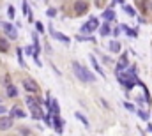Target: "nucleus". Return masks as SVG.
<instances>
[{"mask_svg": "<svg viewBox=\"0 0 152 136\" xmlns=\"http://www.w3.org/2000/svg\"><path fill=\"white\" fill-rule=\"evenodd\" d=\"M108 46H110V51H112V53H118V51H120V42H118V41H112Z\"/></svg>", "mask_w": 152, "mask_h": 136, "instance_id": "ddd939ff", "label": "nucleus"}, {"mask_svg": "<svg viewBox=\"0 0 152 136\" xmlns=\"http://www.w3.org/2000/svg\"><path fill=\"white\" fill-rule=\"evenodd\" d=\"M129 66V60H127V55H122V58L118 60V64H117V72H120V71H124V69Z\"/></svg>", "mask_w": 152, "mask_h": 136, "instance_id": "0eeeda50", "label": "nucleus"}, {"mask_svg": "<svg viewBox=\"0 0 152 136\" xmlns=\"http://www.w3.org/2000/svg\"><path fill=\"white\" fill-rule=\"evenodd\" d=\"M136 101H138V104H140V106H143V104H145V101H143V99H142V97H138V99H136Z\"/></svg>", "mask_w": 152, "mask_h": 136, "instance_id": "2f4dec72", "label": "nucleus"}, {"mask_svg": "<svg viewBox=\"0 0 152 136\" xmlns=\"http://www.w3.org/2000/svg\"><path fill=\"white\" fill-rule=\"evenodd\" d=\"M11 117H16V118H25L27 115H25V111H23L21 108H18V106H14V108L11 110Z\"/></svg>", "mask_w": 152, "mask_h": 136, "instance_id": "6e6552de", "label": "nucleus"}, {"mask_svg": "<svg viewBox=\"0 0 152 136\" xmlns=\"http://www.w3.org/2000/svg\"><path fill=\"white\" fill-rule=\"evenodd\" d=\"M36 29H37L39 32H44V27H42V23H36Z\"/></svg>", "mask_w": 152, "mask_h": 136, "instance_id": "a878e982", "label": "nucleus"}, {"mask_svg": "<svg viewBox=\"0 0 152 136\" xmlns=\"http://www.w3.org/2000/svg\"><path fill=\"white\" fill-rule=\"evenodd\" d=\"M53 126H55V129H57V133L58 135H62L64 131H62V120L58 118V115H55V118H53Z\"/></svg>", "mask_w": 152, "mask_h": 136, "instance_id": "9b49d317", "label": "nucleus"}, {"mask_svg": "<svg viewBox=\"0 0 152 136\" xmlns=\"http://www.w3.org/2000/svg\"><path fill=\"white\" fill-rule=\"evenodd\" d=\"M103 18L108 20V21H112V20H115V12L112 11V9H106V11L103 12Z\"/></svg>", "mask_w": 152, "mask_h": 136, "instance_id": "4468645a", "label": "nucleus"}, {"mask_svg": "<svg viewBox=\"0 0 152 136\" xmlns=\"http://www.w3.org/2000/svg\"><path fill=\"white\" fill-rule=\"evenodd\" d=\"M75 117H76V118H78V120H81V122H83V124H85V126H88V120H87V118H85V117H83V115H81V113H76Z\"/></svg>", "mask_w": 152, "mask_h": 136, "instance_id": "5701e85b", "label": "nucleus"}, {"mask_svg": "<svg viewBox=\"0 0 152 136\" xmlns=\"http://www.w3.org/2000/svg\"><path fill=\"white\" fill-rule=\"evenodd\" d=\"M30 111H32V117H34L36 120H41V118H44V115H42V111H41V108H39V106H34V108H30Z\"/></svg>", "mask_w": 152, "mask_h": 136, "instance_id": "9d476101", "label": "nucleus"}, {"mask_svg": "<svg viewBox=\"0 0 152 136\" xmlns=\"http://www.w3.org/2000/svg\"><path fill=\"white\" fill-rule=\"evenodd\" d=\"M120 30H122V27H117V29L113 30V35H115V37H117V35L120 34Z\"/></svg>", "mask_w": 152, "mask_h": 136, "instance_id": "cd10ccee", "label": "nucleus"}, {"mask_svg": "<svg viewBox=\"0 0 152 136\" xmlns=\"http://www.w3.org/2000/svg\"><path fill=\"white\" fill-rule=\"evenodd\" d=\"M87 9H88V5H87V2H76L75 4V12L80 16V14H83V12H87Z\"/></svg>", "mask_w": 152, "mask_h": 136, "instance_id": "423d86ee", "label": "nucleus"}, {"mask_svg": "<svg viewBox=\"0 0 152 136\" xmlns=\"http://www.w3.org/2000/svg\"><path fill=\"white\" fill-rule=\"evenodd\" d=\"M73 71H75L76 78H78V80H81V81H94V80H96V76H94L88 69L81 67L78 62H73Z\"/></svg>", "mask_w": 152, "mask_h": 136, "instance_id": "f257e3e1", "label": "nucleus"}, {"mask_svg": "<svg viewBox=\"0 0 152 136\" xmlns=\"http://www.w3.org/2000/svg\"><path fill=\"white\" fill-rule=\"evenodd\" d=\"M151 9H152V7H151Z\"/></svg>", "mask_w": 152, "mask_h": 136, "instance_id": "473e14b6", "label": "nucleus"}, {"mask_svg": "<svg viewBox=\"0 0 152 136\" xmlns=\"http://www.w3.org/2000/svg\"><path fill=\"white\" fill-rule=\"evenodd\" d=\"M122 29H124V30H126V34L127 35H131V37H136V30H133V29H129V27H126V25H122Z\"/></svg>", "mask_w": 152, "mask_h": 136, "instance_id": "6ab92c4d", "label": "nucleus"}, {"mask_svg": "<svg viewBox=\"0 0 152 136\" xmlns=\"http://www.w3.org/2000/svg\"><path fill=\"white\" fill-rule=\"evenodd\" d=\"M50 108H51V113H53V115H58L60 108H58V102L57 101H50Z\"/></svg>", "mask_w": 152, "mask_h": 136, "instance_id": "2eb2a0df", "label": "nucleus"}, {"mask_svg": "<svg viewBox=\"0 0 152 136\" xmlns=\"http://www.w3.org/2000/svg\"><path fill=\"white\" fill-rule=\"evenodd\" d=\"M25 51H27V55H32V53H34V48H32V46H27Z\"/></svg>", "mask_w": 152, "mask_h": 136, "instance_id": "bb28decb", "label": "nucleus"}, {"mask_svg": "<svg viewBox=\"0 0 152 136\" xmlns=\"http://www.w3.org/2000/svg\"><path fill=\"white\" fill-rule=\"evenodd\" d=\"M23 87H25L27 92H37L39 90V85L32 80V78H25V80H23Z\"/></svg>", "mask_w": 152, "mask_h": 136, "instance_id": "7ed1b4c3", "label": "nucleus"}, {"mask_svg": "<svg viewBox=\"0 0 152 136\" xmlns=\"http://www.w3.org/2000/svg\"><path fill=\"white\" fill-rule=\"evenodd\" d=\"M136 113H138V117H140V118H142V120H149V115H147V113H145V111H143V110H138V111H136Z\"/></svg>", "mask_w": 152, "mask_h": 136, "instance_id": "4be33fe9", "label": "nucleus"}, {"mask_svg": "<svg viewBox=\"0 0 152 136\" xmlns=\"http://www.w3.org/2000/svg\"><path fill=\"white\" fill-rule=\"evenodd\" d=\"M90 62H92V66H94V69L97 71V74H101V76H104V72H103V69H101V66L97 64V60H96V57H94V55H90Z\"/></svg>", "mask_w": 152, "mask_h": 136, "instance_id": "f8f14e48", "label": "nucleus"}, {"mask_svg": "<svg viewBox=\"0 0 152 136\" xmlns=\"http://www.w3.org/2000/svg\"><path fill=\"white\" fill-rule=\"evenodd\" d=\"M12 127V117H0V131H7Z\"/></svg>", "mask_w": 152, "mask_h": 136, "instance_id": "20e7f679", "label": "nucleus"}, {"mask_svg": "<svg viewBox=\"0 0 152 136\" xmlns=\"http://www.w3.org/2000/svg\"><path fill=\"white\" fill-rule=\"evenodd\" d=\"M55 14H57L55 9H48V16H55Z\"/></svg>", "mask_w": 152, "mask_h": 136, "instance_id": "c756f323", "label": "nucleus"}, {"mask_svg": "<svg viewBox=\"0 0 152 136\" xmlns=\"http://www.w3.org/2000/svg\"><path fill=\"white\" fill-rule=\"evenodd\" d=\"M7 96H9V97H16V96H18V90H16L14 85H9V87H7Z\"/></svg>", "mask_w": 152, "mask_h": 136, "instance_id": "dca6fc26", "label": "nucleus"}, {"mask_svg": "<svg viewBox=\"0 0 152 136\" xmlns=\"http://www.w3.org/2000/svg\"><path fill=\"white\" fill-rule=\"evenodd\" d=\"M124 11H126L127 14H131V16H134V9H133V7H129V5H124Z\"/></svg>", "mask_w": 152, "mask_h": 136, "instance_id": "b1692460", "label": "nucleus"}, {"mask_svg": "<svg viewBox=\"0 0 152 136\" xmlns=\"http://www.w3.org/2000/svg\"><path fill=\"white\" fill-rule=\"evenodd\" d=\"M99 27V21H97V18H90L83 27H81V32L83 34H90V32H94L96 29Z\"/></svg>", "mask_w": 152, "mask_h": 136, "instance_id": "f03ea898", "label": "nucleus"}, {"mask_svg": "<svg viewBox=\"0 0 152 136\" xmlns=\"http://www.w3.org/2000/svg\"><path fill=\"white\" fill-rule=\"evenodd\" d=\"M108 34H110V25L104 23V25L101 27V35H108Z\"/></svg>", "mask_w": 152, "mask_h": 136, "instance_id": "412c9836", "label": "nucleus"}, {"mask_svg": "<svg viewBox=\"0 0 152 136\" xmlns=\"http://www.w3.org/2000/svg\"><path fill=\"white\" fill-rule=\"evenodd\" d=\"M124 106H126V108H127L129 111H134V106H133L131 102H124Z\"/></svg>", "mask_w": 152, "mask_h": 136, "instance_id": "393cba45", "label": "nucleus"}, {"mask_svg": "<svg viewBox=\"0 0 152 136\" xmlns=\"http://www.w3.org/2000/svg\"><path fill=\"white\" fill-rule=\"evenodd\" d=\"M7 50H9V42H7V39L0 37V51H7Z\"/></svg>", "mask_w": 152, "mask_h": 136, "instance_id": "f3484780", "label": "nucleus"}, {"mask_svg": "<svg viewBox=\"0 0 152 136\" xmlns=\"http://www.w3.org/2000/svg\"><path fill=\"white\" fill-rule=\"evenodd\" d=\"M5 111H7V110H5V106H2V104H0V115H4Z\"/></svg>", "mask_w": 152, "mask_h": 136, "instance_id": "7c9ffc66", "label": "nucleus"}, {"mask_svg": "<svg viewBox=\"0 0 152 136\" xmlns=\"http://www.w3.org/2000/svg\"><path fill=\"white\" fill-rule=\"evenodd\" d=\"M25 102H27V106H28V108H34V106H37V101H36L34 97H30V96L25 99Z\"/></svg>", "mask_w": 152, "mask_h": 136, "instance_id": "a211bd4d", "label": "nucleus"}, {"mask_svg": "<svg viewBox=\"0 0 152 136\" xmlns=\"http://www.w3.org/2000/svg\"><path fill=\"white\" fill-rule=\"evenodd\" d=\"M51 35L57 39V41H60V42H64V44H69V37H66L64 34H60V32H55V30H51Z\"/></svg>", "mask_w": 152, "mask_h": 136, "instance_id": "1a4fd4ad", "label": "nucleus"}, {"mask_svg": "<svg viewBox=\"0 0 152 136\" xmlns=\"http://www.w3.org/2000/svg\"><path fill=\"white\" fill-rule=\"evenodd\" d=\"M23 12H25V14H27V16L32 20V11H30V7H28V4H27V2L23 4Z\"/></svg>", "mask_w": 152, "mask_h": 136, "instance_id": "aec40b11", "label": "nucleus"}, {"mask_svg": "<svg viewBox=\"0 0 152 136\" xmlns=\"http://www.w3.org/2000/svg\"><path fill=\"white\" fill-rule=\"evenodd\" d=\"M0 27H2V29L7 32V35H9V37H12V39H16V37H18V32H16V29H14V27H11L9 23H0Z\"/></svg>", "mask_w": 152, "mask_h": 136, "instance_id": "39448f33", "label": "nucleus"}, {"mask_svg": "<svg viewBox=\"0 0 152 136\" xmlns=\"http://www.w3.org/2000/svg\"><path fill=\"white\" fill-rule=\"evenodd\" d=\"M7 12H9V16H11V18H14V7H9V11H7Z\"/></svg>", "mask_w": 152, "mask_h": 136, "instance_id": "c85d7f7f", "label": "nucleus"}]
</instances>
